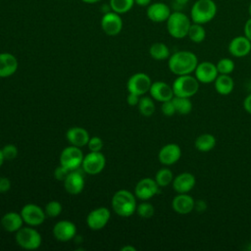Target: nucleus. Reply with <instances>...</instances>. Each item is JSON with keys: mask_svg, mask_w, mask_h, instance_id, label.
Returning a JSON list of instances; mask_svg holds the SVG:
<instances>
[{"mask_svg": "<svg viewBox=\"0 0 251 251\" xmlns=\"http://www.w3.org/2000/svg\"><path fill=\"white\" fill-rule=\"evenodd\" d=\"M101 27L107 35L115 36L119 34L123 28V20L120 14L113 11L105 13L101 19Z\"/></svg>", "mask_w": 251, "mask_h": 251, "instance_id": "4468645a", "label": "nucleus"}, {"mask_svg": "<svg viewBox=\"0 0 251 251\" xmlns=\"http://www.w3.org/2000/svg\"><path fill=\"white\" fill-rule=\"evenodd\" d=\"M11 188V181L6 176H0V193H5Z\"/></svg>", "mask_w": 251, "mask_h": 251, "instance_id": "a19ab883", "label": "nucleus"}, {"mask_svg": "<svg viewBox=\"0 0 251 251\" xmlns=\"http://www.w3.org/2000/svg\"><path fill=\"white\" fill-rule=\"evenodd\" d=\"M2 149V153L5 160H14L18 156V148L14 144H6Z\"/></svg>", "mask_w": 251, "mask_h": 251, "instance_id": "e433bc0d", "label": "nucleus"}, {"mask_svg": "<svg viewBox=\"0 0 251 251\" xmlns=\"http://www.w3.org/2000/svg\"><path fill=\"white\" fill-rule=\"evenodd\" d=\"M194 209H196L198 212H203L206 209V203L203 200H198L195 202Z\"/></svg>", "mask_w": 251, "mask_h": 251, "instance_id": "49530a36", "label": "nucleus"}, {"mask_svg": "<svg viewBox=\"0 0 251 251\" xmlns=\"http://www.w3.org/2000/svg\"><path fill=\"white\" fill-rule=\"evenodd\" d=\"M217 140L216 137L211 133H202L198 135L194 140V147L199 152H210L212 151L216 146Z\"/></svg>", "mask_w": 251, "mask_h": 251, "instance_id": "bb28decb", "label": "nucleus"}, {"mask_svg": "<svg viewBox=\"0 0 251 251\" xmlns=\"http://www.w3.org/2000/svg\"><path fill=\"white\" fill-rule=\"evenodd\" d=\"M134 5V0H110L109 6L113 12L118 14L127 13Z\"/></svg>", "mask_w": 251, "mask_h": 251, "instance_id": "473e14b6", "label": "nucleus"}, {"mask_svg": "<svg viewBox=\"0 0 251 251\" xmlns=\"http://www.w3.org/2000/svg\"><path fill=\"white\" fill-rule=\"evenodd\" d=\"M149 93L151 97L158 102H165L171 100L175 96L172 85L168 84L165 81L152 82Z\"/></svg>", "mask_w": 251, "mask_h": 251, "instance_id": "412c9836", "label": "nucleus"}, {"mask_svg": "<svg viewBox=\"0 0 251 251\" xmlns=\"http://www.w3.org/2000/svg\"><path fill=\"white\" fill-rule=\"evenodd\" d=\"M243 108L244 110L251 115V93L248 94L243 100Z\"/></svg>", "mask_w": 251, "mask_h": 251, "instance_id": "c03bdc74", "label": "nucleus"}, {"mask_svg": "<svg viewBox=\"0 0 251 251\" xmlns=\"http://www.w3.org/2000/svg\"><path fill=\"white\" fill-rule=\"evenodd\" d=\"M199 84L200 82L194 75H177L172 84L174 95L191 98L198 92Z\"/></svg>", "mask_w": 251, "mask_h": 251, "instance_id": "39448f33", "label": "nucleus"}, {"mask_svg": "<svg viewBox=\"0 0 251 251\" xmlns=\"http://www.w3.org/2000/svg\"><path fill=\"white\" fill-rule=\"evenodd\" d=\"M161 111H162L163 115H165L167 117H172L173 115L176 114V108H175V105H174V102H173L172 99L168 100V101H165V102H162Z\"/></svg>", "mask_w": 251, "mask_h": 251, "instance_id": "4c0bfd02", "label": "nucleus"}, {"mask_svg": "<svg viewBox=\"0 0 251 251\" xmlns=\"http://www.w3.org/2000/svg\"><path fill=\"white\" fill-rule=\"evenodd\" d=\"M66 137L71 145L76 147H82L87 145L89 140L88 131L80 126H73L67 130Z\"/></svg>", "mask_w": 251, "mask_h": 251, "instance_id": "b1692460", "label": "nucleus"}, {"mask_svg": "<svg viewBox=\"0 0 251 251\" xmlns=\"http://www.w3.org/2000/svg\"><path fill=\"white\" fill-rule=\"evenodd\" d=\"M180 157L181 149L176 143H168L164 145L158 153V160L164 166H172L176 164Z\"/></svg>", "mask_w": 251, "mask_h": 251, "instance_id": "dca6fc26", "label": "nucleus"}, {"mask_svg": "<svg viewBox=\"0 0 251 251\" xmlns=\"http://www.w3.org/2000/svg\"><path fill=\"white\" fill-rule=\"evenodd\" d=\"M214 87L218 94L226 96L232 92L234 88V81L230 75H221L217 76L214 81Z\"/></svg>", "mask_w": 251, "mask_h": 251, "instance_id": "a878e982", "label": "nucleus"}, {"mask_svg": "<svg viewBox=\"0 0 251 251\" xmlns=\"http://www.w3.org/2000/svg\"><path fill=\"white\" fill-rule=\"evenodd\" d=\"M134 4L140 7H148L151 4V0H134Z\"/></svg>", "mask_w": 251, "mask_h": 251, "instance_id": "de8ad7c7", "label": "nucleus"}, {"mask_svg": "<svg viewBox=\"0 0 251 251\" xmlns=\"http://www.w3.org/2000/svg\"><path fill=\"white\" fill-rule=\"evenodd\" d=\"M106 165V158L101 151L93 152L90 151L87 155L83 157L81 168L84 173L95 176L100 174Z\"/></svg>", "mask_w": 251, "mask_h": 251, "instance_id": "6e6552de", "label": "nucleus"}, {"mask_svg": "<svg viewBox=\"0 0 251 251\" xmlns=\"http://www.w3.org/2000/svg\"><path fill=\"white\" fill-rule=\"evenodd\" d=\"M244 35L251 41V18H249L244 25Z\"/></svg>", "mask_w": 251, "mask_h": 251, "instance_id": "a18cd8bd", "label": "nucleus"}, {"mask_svg": "<svg viewBox=\"0 0 251 251\" xmlns=\"http://www.w3.org/2000/svg\"><path fill=\"white\" fill-rule=\"evenodd\" d=\"M151 84L152 81L148 75L144 73H136L128 78L126 82V88L130 93L143 96L145 93L149 92Z\"/></svg>", "mask_w": 251, "mask_h": 251, "instance_id": "9d476101", "label": "nucleus"}, {"mask_svg": "<svg viewBox=\"0 0 251 251\" xmlns=\"http://www.w3.org/2000/svg\"><path fill=\"white\" fill-rule=\"evenodd\" d=\"M62 210H63L62 204L59 201H56V200L49 201L45 205V208H44L45 214L49 218H56V217H58L62 213Z\"/></svg>", "mask_w": 251, "mask_h": 251, "instance_id": "f704fd0d", "label": "nucleus"}, {"mask_svg": "<svg viewBox=\"0 0 251 251\" xmlns=\"http://www.w3.org/2000/svg\"><path fill=\"white\" fill-rule=\"evenodd\" d=\"M194 207L195 200L188 193H177L172 200V208L178 215H187Z\"/></svg>", "mask_w": 251, "mask_h": 251, "instance_id": "aec40b11", "label": "nucleus"}, {"mask_svg": "<svg viewBox=\"0 0 251 251\" xmlns=\"http://www.w3.org/2000/svg\"><path fill=\"white\" fill-rule=\"evenodd\" d=\"M171 14H172L171 8L164 2L151 3L146 10L147 18L153 23L167 22Z\"/></svg>", "mask_w": 251, "mask_h": 251, "instance_id": "a211bd4d", "label": "nucleus"}, {"mask_svg": "<svg viewBox=\"0 0 251 251\" xmlns=\"http://www.w3.org/2000/svg\"><path fill=\"white\" fill-rule=\"evenodd\" d=\"M17 244L25 250H36L42 243L40 233L32 226H22L15 236Z\"/></svg>", "mask_w": 251, "mask_h": 251, "instance_id": "423d86ee", "label": "nucleus"}, {"mask_svg": "<svg viewBox=\"0 0 251 251\" xmlns=\"http://www.w3.org/2000/svg\"><path fill=\"white\" fill-rule=\"evenodd\" d=\"M63 182L65 190L72 195L79 194L84 188V178L76 170L71 171Z\"/></svg>", "mask_w": 251, "mask_h": 251, "instance_id": "4be33fe9", "label": "nucleus"}, {"mask_svg": "<svg viewBox=\"0 0 251 251\" xmlns=\"http://www.w3.org/2000/svg\"><path fill=\"white\" fill-rule=\"evenodd\" d=\"M218 73L221 75H230L235 68L234 62L230 58H222L216 64Z\"/></svg>", "mask_w": 251, "mask_h": 251, "instance_id": "72a5a7b5", "label": "nucleus"}, {"mask_svg": "<svg viewBox=\"0 0 251 251\" xmlns=\"http://www.w3.org/2000/svg\"><path fill=\"white\" fill-rule=\"evenodd\" d=\"M81 1L84 3H87V4H94V3L99 2L100 0H81Z\"/></svg>", "mask_w": 251, "mask_h": 251, "instance_id": "3c124183", "label": "nucleus"}, {"mask_svg": "<svg viewBox=\"0 0 251 251\" xmlns=\"http://www.w3.org/2000/svg\"><path fill=\"white\" fill-rule=\"evenodd\" d=\"M5 159H4V156H3V153H2V149H0V167L3 165Z\"/></svg>", "mask_w": 251, "mask_h": 251, "instance_id": "8fccbe9b", "label": "nucleus"}, {"mask_svg": "<svg viewBox=\"0 0 251 251\" xmlns=\"http://www.w3.org/2000/svg\"><path fill=\"white\" fill-rule=\"evenodd\" d=\"M197 56L188 50H180L169 57L168 67L172 74L177 75H191L198 65Z\"/></svg>", "mask_w": 251, "mask_h": 251, "instance_id": "f257e3e1", "label": "nucleus"}, {"mask_svg": "<svg viewBox=\"0 0 251 251\" xmlns=\"http://www.w3.org/2000/svg\"><path fill=\"white\" fill-rule=\"evenodd\" d=\"M70 172H71L70 170H68V169L65 168L64 166L60 165V166H58V167L55 169V171H54V176H55V178H56L57 180H62V181H64V179L67 177V176L69 175Z\"/></svg>", "mask_w": 251, "mask_h": 251, "instance_id": "ea45409f", "label": "nucleus"}, {"mask_svg": "<svg viewBox=\"0 0 251 251\" xmlns=\"http://www.w3.org/2000/svg\"><path fill=\"white\" fill-rule=\"evenodd\" d=\"M139 99H140V96H138L136 94H133V93H130V92H128V95L126 96V102L129 106L138 105Z\"/></svg>", "mask_w": 251, "mask_h": 251, "instance_id": "79ce46f5", "label": "nucleus"}, {"mask_svg": "<svg viewBox=\"0 0 251 251\" xmlns=\"http://www.w3.org/2000/svg\"><path fill=\"white\" fill-rule=\"evenodd\" d=\"M19 67L17 58L8 52L0 53V77L13 75Z\"/></svg>", "mask_w": 251, "mask_h": 251, "instance_id": "5701e85b", "label": "nucleus"}, {"mask_svg": "<svg viewBox=\"0 0 251 251\" xmlns=\"http://www.w3.org/2000/svg\"><path fill=\"white\" fill-rule=\"evenodd\" d=\"M159 187L160 186L157 184L155 179L151 177H144L136 183L134 195L140 200L147 201L159 193Z\"/></svg>", "mask_w": 251, "mask_h": 251, "instance_id": "f8f14e48", "label": "nucleus"}, {"mask_svg": "<svg viewBox=\"0 0 251 251\" xmlns=\"http://www.w3.org/2000/svg\"><path fill=\"white\" fill-rule=\"evenodd\" d=\"M53 235L61 242L70 241L76 235V226L71 221H59L53 226Z\"/></svg>", "mask_w": 251, "mask_h": 251, "instance_id": "2eb2a0df", "label": "nucleus"}, {"mask_svg": "<svg viewBox=\"0 0 251 251\" xmlns=\"http://www.w3.org/2000/svg\"><path fill=\"white\" fill-rule=\"evenodd\" d=\"M20 213L22 215L24 223L30 226H40L44 223L46 218L45 211L41 207L33 203L25 204L22 208Z\"/></svg>", "mask_w": 251, "mask_h": 251, "instance_id": "1a4fd4ad", "label": "nucleus"}, {"mask_svg": "<svg viewBox=\"0 0 251 251\" xmlns=\"http://www.w3.org/2000/svg\"><path fill=\"white\" fill-rule=\"evenodd\" d=\"M173 102L176 108V114L179 115H187L192 111V102L190 98L187 97H179V96H174Z\"/></svg>", "mask_w": 251, "mask_h": 251, "instance_id": "c756f323", "label": "nucleus"}, {"mask_svg": "<svg viewBox=\"0 0 251 251\" xmlns=\"http://www.w3.org/2000/svg\"><path fill=\"white\" fill-rule=\"evenodd\" d=\"M172 184L176 193H188L194 188L196 177L189 172H182L174 177Z\"/></svg>", "mask_w": 251, "mask_h": 251, "instance_id": "6ab92c4d", "label": "nucleus"}, {"mask_svg": "<svg viewBox=\"0 0 251 251\" xmlns=\"http://www.w3.org/2000/svg\"><path fill=\"white\" fill-rule=\"evenodd\" d=\"M111 218V212L106 207L92 210L86 217V225L92 230H100L106 226Z\"/></svg>", "mask_w": 251, "mask_h": 251, "instance_id": "9b49d317", "label": "nucleus"}, {"mask_svg": "<svg viewBox=\"0 0 251 251\" xmlns=\"http://www.w3.org/2000/svg\"><path fill=\"white\" fill-rule=\"evenodd\" d=\"M112 208L121 217H130L136 212V196L126 189L118 190L112 197Z\"/></svg>", "mask_w": 251, "mask_h": 251, "instance_id": "f03ea898", "label": "nucleus"}, {"mask_svg": "<svg viewBox=\"0 0 251 251\" xmlns=\"http://www.w3.org/2000/svg\"><path fill=\"white\" fill-rule=\"evenodd\" d=\"M227 50L231 56L243 58L251 52V41L245 35L235 36L229 41Z\"/></svg>", "mask_w": 251, "mask_h": 251, "instance_id": "f3484780", "label": "nucleus"}, {"mask_svg": "<svg viewBox=\"0 0 251 251\" xmlns=\"http://www.w3.org/2000/svg\"><path fill=\"white\" fill-rule=\"evenodd\" d=\"M193 74L197 80L204 84L214 82L219 75L216 64H213L210 61H203L198 63Z\"/></svg>", "mask_w": 251, "mask_h": 251, "instance_id": "ddd939ff", "label": "nucleus"}, {"mask_svg": "<svg viewBox=\"0 0 251 251\" xmlns=\"http://www.w3.org/2000/svg\"><path fill=\"white\" fill-rule=\"evenodd\" d=\"M83 157L84 155L80 147L71 145L64 148L61 152L60 165L64 166L70 171H75L81 167Z\"/></svg>", "mask_w": 251, "mask_h": 251, "instance_id": "0eeeda50", "label": "nucleus"}, {"mask_svg": "<svg viewBox=\"0 0 251 251\" xmlns=\"http://www.w3.org/2000/svg\"><path fill=\"white\" fill-rule=\"evenodd\" d=\"M174 174L173 172L169 169V168H162L160 169L156 175H155V180L157 182V184L160 187H165L168 186L169 184H171L173 182L174 179Z\"/></svg>", "mask_w": 251, "mask_h": 251, "instance_id": "2f4dec72", "label": "nucleus"}, {"mask_svg": "<svg viewBox=\"0 0 251 251\" xmlns=\"http://www.w3.org/2000/svg\"><path fill=\"white\" fill-rule=\"evenodd\" d=\"M169 34L176 39H182L187 36L192 24L190 17L181 11H174L166 22Z\"/></svg>", "mask_w": 251, "mask_h": 251, "instance_id": "20e7f679", "label": "nucleus"}, {"mask_svg": "<svg viewBox=\"0 0 251 251\" xmlns=\"http://www.w3.org/2000/svg\"><path fill=\"white\" fill-rule=\"evenodd\" d=\"M189 2V0H173V6L175 11H181Z\"/></svg>", "mask_w": 251, "mask_h": 251, "instance_id": "37998d69", "label": "nucleus"}, {"mask_svg": "<svg viewBox=\"0 0 251 251\" xmlns=\"http://www.w3.org/2000/svg\"><path fill=\"white\" fill-rule=\"evenodd\" d=\"M218 7L214 0H196L190 8V19L192 23L206 25L214 20Z\"/></svg>", "mask_w": 251, "mask_h": 251, "instance_id": "7ed1b4c3", "label": "nucleus"}, {"mask_svg": "<svg viewBox=\"0 0 251 251\" xmlns=\"http://www.w3.org/2000/svg\"><path fill=\"white\" fill-rule=\"evenodd\" d=\"M87 146L90 151H93V152L101 151V149L103 148V140L98 136H92L89 138Z\"/></svg>", "mask_w": 251, "mask_h": 251, "instance_id": "58836bf2", "label": "nucleus"}, {"mask_svg": "<svg viewBox=\"0 0 251 251\" xmlns=\"http://www.w3.org/2000/svg\"><path fill=\"white\" fill-rule=\"evenodd\" d=\"M187 37L193 42V43H201L205 40L206 38V29L204 27V25L192 23L188 33Z\"/></svg>", "mask_w": 251, "mask_h": 251, "instance_id": "c85d7f7f", "label": "nucleus"}, {"mask_svg": "<svg viewBox=\"0 0 251 251\" xmlns=\"http://www.w3.org/2000/svg\"><path fill=\"white\" fill-rule=\"evenodd\" d=\"M1 226L8 232H17L24 224L21 213L8 212L6 213L0 221Z\"/></svg>", "mask_w": 251, "mask_h": 251, "instance_id": "393cba45", "label": "nucleus"}, {"mask_svg": "<svg viewBox=\"0 0 251 251\" xmlns=\"http://www.w3.org/2000/svg\"><path fill=\"white\" fill-rule=\"evenodd\" d=\"M248 14H249V16H250V18H251V3H250L249 6H248Z\"/></svg>", "mask_w": 251, "mask_h": 251, "instance_id": "603ef678", "label": "nucleus"}, {"mask_svg": "<svg viewBox=\"0 0 251 251\" xmlns=\"http://www.w3.org/2000/svg\"><path fill=\"white\" fill-rule=\"evenodd\" d=\"M136 213L138 214L139 217L143 219H150L155 213V208L151 203L144 201L137 205Z\"/></svg>", "mask_w": 251, "mask_h": 251, "instance_id": "c9c22d12", "label": "nucleus"}, {"mask_svg": "<svg viewBox=\"0 0 251 251\" xmlns=\"http://www.w3.org/2000/svg\"><path fill=\"white\" fill-rule=\"evenodd\" d=\"M137 106H138L139 113L144 117H150L155 113L156 107L152 97L141 96Z\"/></svg>", "mask_w": 251, "mask_h": 251, "instance_id": "7c9ffc66", "label": "nucleus"}, {"mask_svg": "<svg viewBox=\"0 0 251 251\" xmlns=\"http://www.w3.org/2000/svg\"><path fill=\"white\" fill-rule=\"evenodd\" d=\"M149 55L151 58L157 61H163L169 59L171 52L169 47L163 42H155L149 48Z\"/></svg>", "mask_w": 251, "mask_h": 251, "instance_id": "cd10ccee", "label": "nucleus"}, {"mask_svg": "<svg viewBox=\"0 0 251 251\" xmlns=\"http://www.w3.org/2000/svg\"><path fill=\"white\" fill-rule=\"evenodd\" d=\"M121 250H122V251H136V248L133 247V246H131V245H126V246L122 247Z\"/></svg>", "mask_w": 251, "mask_h": 251, "instance_id": "09e8293b", "label": "nucleus"}]
</instances>
